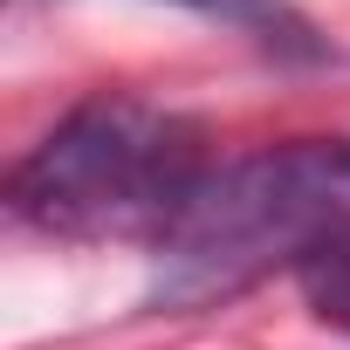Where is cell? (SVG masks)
I'll list each match as a JSON object with an SVG mask.
<instances>
[{"label":"cell","mask_w":350,"mask_h":350,"mask_svg":"<svg viewBox=\"0 0 350 350\" xmlns=\"http://www.w3.org/2000/svg\"><path fill=\"white\" fill-rule=\"evenodd\" d=\"M350 227V137H288L206 165L151 247V309H213L302 268Z\"/></svg>","instance_id":"6da1fadb"},{"label":"cell","mask_w":350,"mask_h":350,"mask_svg":"<svg viewBox=\"0 0 350 350\" xmlns=\"http://www.w3.org/2000/svg\"><path fill=\"white\" fill-rule=\"evenodd\" d=\"M200 124L131 90L83 96L8 172V206L49 241H151L206 179Z\"/></svg>","instance_id":"7a4b0ae2"},{"label":"cell","mask_w":350,"mask_h":350,"mask_svg":"<svg viewBox=\"0 0 350 350\" xmlns=\"http://www.w3.org/2000/svg\"><path fill=\"white\" fill-rule=\"evenodd\" d=\"M179 8H193V14H206V21H220V28L261 42V49L282 55V62H323V55H329L323 35L288 8V0H179Z\"/></svg>","instance_id":"3957f363"},{"label":"cell","mask_w":350,"mask_h":350,"mask_svg":"<svg viewBox=\"0 0 350 350\" xmlns=\"http://www.w3.org/2000/svg\"><path fill=\"white\" fill-rule=\"evenodd\" d=\"M295 282H302V302L316 309V323H329V329L350 336V227H343L336 241H323V247L295 268Z\"/></svg>","instance_id":"277c9868"}]
</instances>
